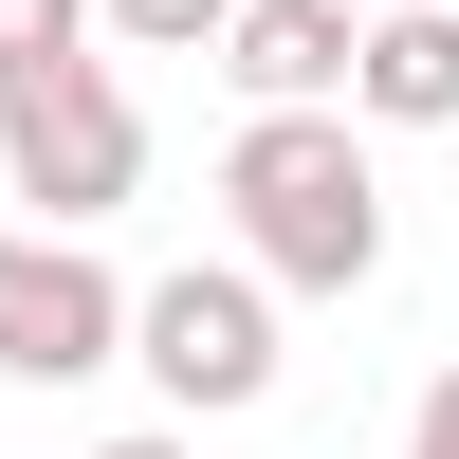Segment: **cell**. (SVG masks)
<instances>
[{"label":"cell","mask_w":459,"mask_h":459,"mask_svg":"<svg viewBox=\"0 0 459 459\" xmlns=\"http://www.w3.org/2000/svg\"><path fill=\"white\" fill-rule=\"evenodd\" d=\"M221 203H239V257L276 294H368L386 276V166H368L350 110H239Z\"/></svg>","instance_id":"6da1fadb"},{"label":"cell","mask_w":459,"mask_h":459,"mask_svg":"<svg viewBox=\"0 0 459 459\" xmlns=\"http://www.w3.org/2000/svg\"><path fill=\"white\" fill-rule=\"evenodd\" d=\"M0 184L37 203V239H92V221L147 184V110H129V74H110V56H37V74H0Z\"/></svg>","instance_id":"7a4b0ae2"},{"label":"cell","mask_w":459,"mask_h":459,"mask_svg":"<svg viewBox=\"0 0 459 459\" xmlns=\"http://www.w3.org/2000/svg\"><path fill=\"white\" fill-rule=\"evenodd\" d=\"M129 368L184 404V423L276 404V276H257V257H184V276H147V294H129Z\"/></svg>","instance_id":"3957f363"},{"label":"cell","mask_w":459,"mask_h":459,"mask_svg":"<svg viewBox=\"0 0 459 459\" xmlns=\"http://www.w3.org/2000/svg\"><path fill=\"white\" fill-rule=\"evenodd\" d=\"M92 368H129V276H110L92 239H0V386H92Z\"/></svg>","instance_id":"277c9868"},{"label":"cell","mask_w":459,"mask_h":459,"mask_svg":"<svg viewBox=\"0 0 459 459\" xmlns=\"http://www.w3.org/2000/svg\"><path fill=\"white\" fill-rule=\"evenodd\" d=\"M350 56H368L350 0H239V37H221L239 110H350Z\"/></svg>","instance_id":"5b68a950"},{"label":"cell","mask_w":459,"mask_h":459,"mask_svg":"<svg viewBox=\"0 0 459 459\" xmlns=\"http://www.w3.org/2000/svg\"><path fill=\"white\" fill-rule=\"evenodd\" d=\"M350 129H459V0H404L350 56Z\"/></svg>","instance_id":"8992f818"},{"label":"cell","mask_w":459,"mask_h":459,"mask_svg":"<svg viewBox=\"0 0 459 459\" xmlns=\"http://www.w3.org/2000/svg\"><path fill=\"white\" fill-rule=\"evenodd\" d=\"M110 37H129V56H221V37H239V0H92Z\"/></svg>","instance_id":"52a82bcc"},{"label":"cell","mask_w":459,"mask_h":459,"mask_svg":"<svg viewBox=\"0 0 459 459\" xmlns=\"http://www.w3.org/2000/svg\"><path fill=\"white\" fill-rule=\"evenodd\" d=\"M92 37H110L92 0H0V74H37V56H92Z\"/></svg>","instance_id":"ba28073f"},{"label":"cell","mask_w":459,"mask_h":459,"mask_svg":"<svg viewBox=\"0 0 459 459\" xmlns=\"http://www.w3.org/2000/svg\"><path fill=\"white\" fill-rule=\"evenodd\" d=\"M404 459H459V368H441L423 404H404Z\"/></svg>","instance_id":"9c48e42d"},{"label":"cell","mask_w":459,"mask_h":459,"mask_svg":"<svg viewBox=\"0 0 459 459\" xmlns=\"http://www.w3.org/2000/svg\"><path fill=\"white\" fill-rule=\"evenodd\" d=\"M92 459H203V441H184V423H129V441H92Z\"/></svg>","instance_id":"30bf717a"},{"label":"cell","mask_w":459,"mask_h":459,"mask_svg":"<svg viewBox=\"0 0 459 459\" xmlns=\"http://www.w3.org/2000/svg\"><path fill=\"white\" fill-rule=\"evenodd\" d=\"M350 19H404V0H350Z\"/></svg>","instance_id":"8fae6325"}]
</instances>
